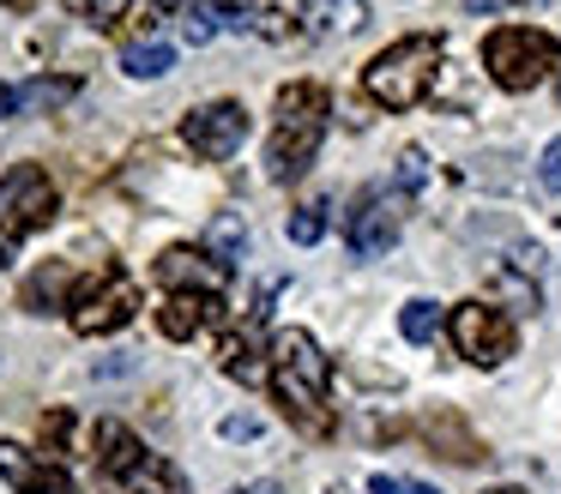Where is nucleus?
I'll use <instances>...</instances> for the list:
<instances>
[{
    "label": "nucleus",
    "instance_id": "nucleus-1",
    "mask_svg": "<svg viewBox=\"0 0 561 494\" xmlns=\"http://www.w3.org/2000/svg\"><path fill=\"white\" fill-rule=\"evenodd\" d=\"M272 386H278L284 410H290L302 428L327 434V386H332V361L320 356V344L308 332H278L272 337Z\"/></svg>",
    "mask_w": 561,
    "mask_h": 494
},
{
    "label": "nucleus",
    "instance_id": "nucleus-2",
    "mask_svg": "<svg viewBox=\"0 0 561 494\" xmlns=\"http://www.w3.org/2000/svg\"><path fill=\"white\" fill-rule=\"evenodd\" d=\"M332 96L320 84H284L278 91V133L266 145V175L272 181H296L320 151V133H327Z\"/></svg>",
    "mask_w": 561,
    "mask_h": 494
},
{
    "label": "nucleus",
    "instance_id": "nucleus-3",
    "mask_svg": "<svg viewBox=\"0 0 561 494\" xmlns=\"http://www.w3.org/2000/svg\"><path fill=\"white\" fill-rule=\"evenodd\" d=\"M435 67H440V36H404L363 67V91L380 108H416L435 84Z\"/></svg>",
    "mask_w": 561,
    "mask_h": 494
},
{
    "label": "nucleus",
    "instance_id": "nucleus-4",
    "mask_svg": "<svg viewBox=\"0 0 561 494\" xmlns=\"http://www.w3.org/2000/svg\"><path fill=\"white\" fill-rule=\"evenodd\" d=\"M556 60H561V43L531 31V24H501L483 43V67L501 91H531V84H543L556 72Z\"/></svg>",
    "mask_w": 561,
    "mask_h": 494
},
{
    "label": "nucleus",
    "instance_id": "nucleus-5",
    "mask_svg": "<svg viewBox=\"0 0 561 494\" xmlns=\"http://www.w3.org/2000/svg\"><path fill=\"white\" fill-rule=\"evenodd\" d=\"M98 458L110 476H122V489L134 494H187V476L170 464V458L146 452L122 422H98Z\"/></svg>",
    "mask_w": 561,
    "mask_h": 494
},
{
    "label": "nucleus",
    "instance_id": "nucleus-6",
    "mask_svg": "<svg viewBox=\"0 0 561 494\" xmlns=\"http://www.w3.org/2000/svg\"><path fill=\"white\" fill-rule=\"evenodd\" d=\"M55 181L43 175L37 163H19L0 175V235H31V229H49L55 223Z\"/></svg>",
    "mask_w": 561,
    "mask_h": 494
},
{
    "label": "nucleus",
    "instance_id": "nucleus-7",
    "mask_svg": "<svg viewBox=\"0 0 561 494\" xmlns=\"http://www.w3.org/2000/svg\"><path fill=\"white\" fill-rule=\"evenodd\" d=\"M447 332H453V349L465 361H477V368H495V361L513 356V320L501 308H489V301H459Z\"/></svg>",
    "mask_w": 561,
    "mask_h": 494
},
{
    "label": "nucleus",
    "instance_id": "nucleus-8",
    "mask_svg": "<svg viewBox=\"0 0 561 494\" xmlns=\"http://www.w3.org/2000/svg\"><path fill=\"white\" fill-rule=\"evenodd\" d=\"M139 313V284L127 272H103L85 296H73V332L79 337H103V332H122L127 320Z\"/></svg>",
    "mask_w": 561,
    "mask_h": 494
},
{
    "label": "nucleus",
    "instance_id": "nucleus-9",
    "mask_svg": "<svg viewBox=\"0 0 561 494\" xmlns=\"http://www.w3.org/2000/svg\"><path fill=\"white\" fill-rule=\"evenodd\" d=\"M248 139V108L242 103H199L194 115L182 120V145L194 157H206V163H224V157H236Z\"/></svg>",
    "mask_w": 561,
    "mask_h": 494
},
{
    "label": "nucleus",
    "instance_id": "nucleus-10",
    "mask_svg": "<svg viewBox=\"0 0 561 494\" xmlns=\"http://www.w3.org/2000/svg\"><path fill=\"white\" fill-rule=\"evenodd\" d=\"M399 205H404V193H380V187H368L363 199L351 205V217H344V241H351L356 260H380V253L399 241Z\"/></svg>",
    "mask_w": 561,
    "mask_h": 494
},
{
    "label": "nucleus",
    "instance_id": "nucleus-11",
    "mask_svg": "<svg viewBox=\"0 0 561 494\" xmlns=\"http://www.w3.org/2000/svg\"><path fill=\"white\" fill-rule=\"evenodd\" d=\"M158 277H163V284H175V289H199V296L218 301V289L230 284V265H218L206 248H199V253L194 248H170L158 260Z\"/></svg>",
    "mask_w": 561,
    "mask_h": 494
},
{
    "label": "nucleus",
    "instance_id": "nucleus-12",
    "mask_svg": "<svg viewBox=\"0 0 561 494\" xmlns=\"http://www.w3.org/2000/svg\"><path fill=\"white\" fill-rule=\"evenodd\" d=\"M0 482L7 489H19V494H67V476L55 464H43L31 446H19V440H0Z\"/></svg>",
    "mask_w": 561,
    "mask_h": 494
},
{
    "label": "nucleus",
    "instance_id": "nucleus-13",
    "mask_svg": "<svg viewBox=\"0 0 561 494\" xmlns=\"http://www.w3.org/2000/svg\"><path fill=\"white\" fill-rule=\"evenodd\" d=\"M199 248H206L218 265H242V253H248V223H242V211H218V217H211L206 235H199Z\"/></svg>",
    "mask_w": 561,
    "mask_h": 494
},
{
    "label": "nucleus",
    "instance_id": "nucleus-14",
    "mask_svg": "<svg viewBox=\"0 0 561 494\" xmlns=\"http://www.w3.org/2000/svg\"><path fill=\"white\" fill-rule=\"evenodd\" d=\"M67 284H73V272H67L61 260L37 265V272H31V284H25V308H31V313H49V308H73V296H67Z\"/></svg>",
    "mask_w": 561,
    "mask_h": 494
},
{
    "label": "nucleus",
    "instance_id": "nucleus-15",
    "mask_svg": "<svg viewBox=\"0 0 561 494\" xmlns=\"http://www.w3.org/2000/svg\"><path fill=\"white\" fill-rule=\"evenodd\" d=\"M423 434L440 446V458H453V464H477V458H483V446H477L453 416H428V422H423Z\"/></svg>",
    "mask_w": 561,
    "mask_h": 494
},
{
    "label": "nucleus",
    "instance_id": "nucleus-16",
    "mask_svg": "<svg viewBox=\"0 0 561 494\" xmlns=\"http://www.w3.org/2000/svg\"><path fill=\"white\" fill-rule=\"evenodd\" d=\"M206 308H211V296H170L158 313L163 337H194L199 325H206Z\"/></svg>",
    "mask_w": 561,
    "mask_h": 494
},
{
    "label": "nucleus",
    "instance_id": "nucleus-17",
    "mask_svg": "<svg viewBox=\"0 0 561 494\" xmlns=\"http://www.w3.org/2000/svg\"><path fill=\"white\" fill-rule=\"evenodd\" d=\"M302 12L320 24V31H363L368 24L363 0H302Z\"/></svg>",
    "mask_w": 561,
    "mask_h": 494
},
{
    "label": "nucleus",
    "instance_id": "nucleus-18",
    "mask_svg": "<svg viewBox=\"0 0 561 494\" xmlns=\"http://www.w3.org/2000/svg\"><path fill=\"white\" fill-rule=\"evenodd\" d=\"M79 96V79H31L25 91H19V108H31V115H49V108L73 103Z\"/></svg>",
    "mask_w": 561,
    "mask_h": 494
},
{
    "label": "nucleus",
    "instance_id": "nucleus-19",
    "mask_svg": "<svg viewBox=\"0 0 561 494\" xmlns=\"http://www.w3.org/2000/svg\"><path fill=\"white\" fill-rule=\"evenodd\" d=\"M399 332L411 337V344H435V332H440V308H435V301H423V296L404 301V308H399Z\"/></svg>",
    "mask_w": 561,
    "mask_h": 494
},
{
    "label": "nucleus",
    "instance_id": "nucleus-20",
    "mask_svg": "<svg viewBox=\"0 0 561 494\" xmlns=\"http://www.w3.org/2000/svg\"><path fill=\"white\" fill-rule=\"evenodd\" d=\"M122 67L134 72V79H163V72L175 67V48H163V43H134L122 55Z\"/></svg>",
    "mask_w": 561,
    "mask_h": 494
},
{
    "label": "nucleus",
    "instance_id": "nucleus-21",
    "mask_svg": "<svg viewBox=\"0 0 561 494\" xmlns=\"http://www.w3.org/2000/svg\"><path fill=\"white\" fill-rule=\"evenodd\" d=\"M218 31H224V12L211 7V0H187V7H182V36H187L194 48H206Z\"/></svg>",
    "mask_w": 561,
    "mask_h": 494
},
{
    "label": "nucleus",
    "instance_id": "nucleus-22",
    "mask_svg": "<svg viewBox=\"0 0 561 494\" xmlns=\"http://www.w3.org/2000/svg\"><path fill=\"white\" fill-rule=\"evenodd\" d=\"M320 235H327V205H320V199L296 205V211H290V241H296V248H314Z\"/></svg>",
    "mask_w": 561,
    "mask_h": 494
},
{
    "label": "nucleus",
    "instance_id": "nucleus-23",
    "mask_svg": "<svg viewBox=\"0 0 561 494\" xmlns=\"http://www.w3.org/2000/svg\"><path fill=\"white\" fill-rule=\"evenodd\" d=\"M224 374H230V380H242V386H254L266 368H260L254 344H236V337H230V344H224Z\"/></svg>",
    "mask_w": 561,
    "mask_h": 494
},
{
    "label": "nucleus",
    "instance_id": "nucleus-24",
    "mask_svg": "<svg viewBox=\"0 0 561 494\" xmlns=\"http://www.w3.org/2000/svg\"><path fill=\"white\" fill-rule=\"evenodd\" d=\"M495 289H501V296H507L519 313H525V308H537V284H531L525 272H501V277H495Z\"/></svg>",
    "mask_w": 561,
    "mask_h": 494
},
{
    "label": "nucleus",
    "instance_id": "nucleus-25",
    "mask_svg": "<svg viewBox=\"0 0 561 494\" xmlns=\"http://www.w3.org/2000/svg\"><path fill=\"white\" fill-rule=\"evenodd\" d=\"M423 181H428V157H423V151H416V145H411V151L399 157V193H416V187H423Z\"/></svg>",
    "mask_w": 561,
    "mask_h": 494
},
{
    "label": "nucleus",
    "instance_id": "nucleus-26",
    "mask_svg": "<svg viewBox=\"0 0 561 494\" xmlns=\"http://www.w3.org/2000/svg\"><path fill=\"white\" fill-rule=\"evenodd\" d=\"M67 12H79V19L91 24H115V12H122V0H61Z\"/></svg>",
    "mask_w": 561,
    "mask_h": 494
},
{
    "label": "nucleus",
    "instance_id": "nucleus-27",
    "mask_svg": "<svg viewBox=\"0 0 561 494\" xmlns=\"http://www.w3.org/2000/svg\"><path fill=\"white\" fill-rule=\"evenodd\" d=\"M368 494H440V489H428V482H416V476H387V470H380V476L368 482Z\"/></svg>",
    "mask_w": 561,
    "mask_h": 494
},
{
    "label": "nucleus",
    "instance_id": "nucleus-28",
    "mask_svg": "<svg viewBox=\"0 0 561 494\" xmlns=\"http://www.w3.org/2000/svg\"><path fill=\"white\" fill-rule=\"evenodd\" d=\"M537 181H543L549 193H561V139L543 145V163H537Z\"/></svg>",
    "mask_w": 561,
    "mask_h": 494
},
{
    "label": "nucleus",
    "instance_id": "nucleus-29",
    "mask_svg": "<svg viewBox=\"0 0 561 494\" xmlns=\"http://www.w3.org/2000/svg\"><path fill=\"white\" fill-rule=\"evenodd\" d=\"M260 416H224V440H260Z\"/></svg>",
    "mask_w": 561,
    "mask_h": 494
},
{
    "label": "nucleus",
    "instance_id": "nucleus-30",
    "mask_svg": "<svg viewBox=\"0 0 561 494\" xmlns=\"http://www.w3.org/2000/svg\"><path fill=\"white\" fill-rule=\"evenodd\" d=\"M13 108H19V91H13V84H0V120L13 115Z\"/></svg>",
    "mask_w": 561,
    "mask_h": 494
},
{
    "label": "nucleus",
    "instance_id": "nucleus-31",
    "mask_svg": "<svg viewBox=\"0 0 561 494\" xmlns=\"http://www.w3.org/2000/svg\"><path fill=\"white\" fill-rule=\"evenodd\" d=\"M230 494H284V482H248V489H230Z\"/></svg>",
    "mask_w": 561,
    "mask_h": 494
},
{
    "label": "nucleus",
    "instance_id": "nucleus-32",
    "mask_svg": "<svg viewBox=\"0 0 561 494\" xmlns=\"http://www.w3.org/2000/svg\"><path fill=\"white\" fill-rule=\"evenodd\" d=\"M501 7H513V0H465V12H501Z\"/></svg>",
    "mask_w": 561,
    "mask_h": 494
},
{
    "label": "nucleus",
    "instance_id": "nucleus-33",
    "mask_svg": "<svg viewBox=\"0 0 561 494\" xmlns=\"http://www.w3.org/2000/svg\"><path fill=\"white\" fill-rule=\"evenodd\" d=\"M146 7H151V12H182L187 0H146Z\"/></svg>",
    "mask_w": 561,
    "mask_h": 494
},
{
    "label": "nucleus",
    "instance_id": "nucleus-34",
    "mask_svg": "<svg viewBox=\"0 0 561 494\" xmlns=\"http://www.w3.org/2000/svg\"><path fill=\"white\" fill-rule=\"evenodd\" d=\"M7 265H13V241L0 235V272H7Z\"/></svg>",
    "mask_w": 561,
    "mask_h": 494
},
{
    "label": "nucleus",
    "instance_id": "nucleus-35",
    "mask_svg": "<svg viewBox=\"0 0 561 494\" xmlns=\"http://www.w3.org/2000/svg\"><path fill=\"white\" fill-rule=\"evenodd\" d=\"M489 494H525V489H489Z\"/></svg>",
    "mask_w": 561,
    "mask_h": 494
}]
</instances>
